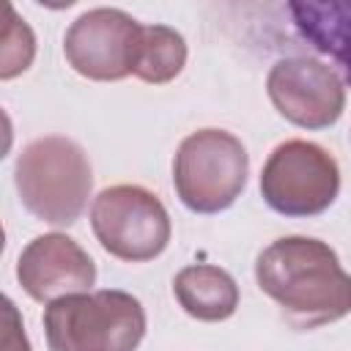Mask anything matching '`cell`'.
I'll use <instances>...</instances> for the list:
<instances>
[{
    "mask_svg": "<svg viewBox=\"0 0 351 351\" xmlns=\"http://www.w3.org/2000/svg\"><path fill=\"white\" fill-rule=\"evenodd\" d=\"M255 282L296 329H318L351 313V274L337 252L313 236H282L263 247Z\"/></svg>",
    "mask_w": 351,
    "mask_h": 351,
    "instance_id": "1",
    "label": "cell"
},
{
    "mask_svg": "<svg viewBox=\"0 0 351 351\" xmlns=\"http://www.w3.org/2000/svg\"><path fill=\"white\" fill-rule=\"evenodd\" d=\"M14 186L27 214L47 225L69 228L82 217L93 189L90 159L71 137H36L16 156Z\"/></svg>",
    "mask_w": 351,
    "mask_h": 351,
    "instance_id": "2",
    "label": "cell"
},
{
    "mask_svg": "<svg viewBox=\"0 0 351 351\" xmlns=\"http://www.w3.org/2000/svg\"><path fill=\"white\" fill-rule=\"evenodd\" d=\"M41 324L49 351H137L145 337L143 302L118 288L55 299Z\"/></svg>",
    "mask_w": 351,
    "mask_h": 351,
    "instance_id": "3",
    "label": "cell"
},
{
    "mask_svg": "<svg viewBox=\"0 0 351 351\" xmlns=\"http://www.w3.org/2000/svg\"><path fill=\"white\" fill-rule=\"evenodd\" d=\"M250 176L244 143L225 129H197L186 134L173 159V186L178 200L195 214L230 208Z\"/></svg>",
    "mask_w": 351,
    "mask_h": 351,
    "instance_id": "4",
    "label": "cell"
},
{
    "mask_svg": "<svg viewBox=\"0 0 351 351\" xmlns=\"http://www.w3.org/2000/svg\"><path fill=\"white\" fill-rule=\"evenodd\" d=\"M90 228L104 252L126 263L159 258L170 244V214L145 186L115 184L90 203Z\"/></svg>",
    "mask_w": 351,
    "mask_h": 351,
    "instance_id": "5",
    "label": "cell"
},
{
    "mask_svg": "<svg viewBox=\"0 0 351 351\" xmlns=\"http://www.w3.org/2000/svg\"><path fill=\"white\" fill-rule=\"evenodd\" d=\"M340 195L337 159L318 143L285 140L280 143L261 170L263 203L293 219L324 214Z\"/></svg>",
    "mask_w": 351,
    "mask_h": 351,
    "instance_id": "6",
    "label": "cell"
},
{
    "mask_svg": "<svg viewBox=\"0 0 351 351\" xmlns=\"http://www.w3.org/2000/svg\"><path fill=\"white\" fill-rule=\"evenodd\" d=\"M143 25L121 8H88L63 36L69 66L93 82H118L134 74Z\"/></svg>",
    "mask_w": 351,
    "mask_h": 351,
    "instance_id": "7",
    "label": "cell"
},
{
    "mask_svg": "<svg viewBox=\"0 0 351 351\" xmlns=\"http://www.w3.org/2000/svg\"><path fill=\"white\" fill-rule=\"evenodd\" d=\"M266 93L274 110L299 129H329L346 110V85L318 58H280L266 74Z\"/></svg>",
    "mask_w": 351,
    "mask_h": 351,
    "instance_id": "8",
    "label": "cell"
},
{
    "mask_svg": "<svg viewBox=\"0 0 351 351\" xmlns=\"http://www.w3.org/2000/svg\"><path fill=\"white\" fill-rule=\"evenodd\" d=\"M16 280L33 302L49 304L71 293H88L96 282V263L71 236L52 230L25 244L16 258Z\"/></svg>",
    "mask_w": 351,
    "mask_h": 351,
    "instance_id": "9",
    "label": "cell"
},
{
    "mask_svg": "<svg viewBox=\"0 0 351 351\" xmlns=\"http://www.w3.org/2000/svg\"><path fill=\"white\" fill-rule=\"evenodd\" d=\"M288 11L302 38L340 69L343 85H351V0H296Z\"/></svg>",
    "mask_w": 351,
    "mask_h": 351,
    "instance_id": "10",
    "label": "cell"
},
{
    "mask_svg": "<svg viewBox=\"0 0 351 351\" xmlns=\"http://www.w3.org/2000/svg\"><path fill=\"white\" fill-rule=\"evenodd\" d=\"M173 296L181 310L206 324L228 321L239 307V285L230 271L214 263H189L173 277Z\"/></svg>",
    "mask_w": 351,
    "mask_h": 351,
    "instance_id": "11",
    "label": "cell"
},
{
    "mask_svg": "<svg viewBox=\"0 0 351 351\" xmlns=\"http://www.w3.org/2000/svg\"><path fill=\"white\" fill-rule=\"evenodd\" d=\"M186 66V41L170 25H143L134 77L148 85H165L176 80Z\"/></svg>",
    "mask_w": 351,
    "mask_h": 351,
    "instance_id": "12",
    "label": "cell"
},
{
    "mask_svg": "<svg viewBox=\"0 0 351 351\" xmlns=\"http://www.w3.org/2000/svg\"><path fill=\"white\" fill-rule=\"evenodd\" d=\"M8 25H5V36H3V66H0V77L11 80L16 74H22L25 69H30L33 58H36V36L30 30V25L25 19L16 16V11L8 5L5 11Z\"/></svg>",
    "mask_w": 351,
    "mask_h": 351,
    "instance_id": "13",
    "label": "cell"
},
{
    "mask_svg": "<svg viewBox=\"0 0 351 351\" xmlns=\"http://www.w3.org/2000/svg\"><path fill=\"white\" fill-rule=\"evenodd\" d=\"M3 351H30V340L25 335L22 315L8 296L3 302Z\"/></svg>",
    "mask_w": 351,
    "mask_h": 351,
    "instance_id": "14",
    "label": "cell"
}]
</instances>
